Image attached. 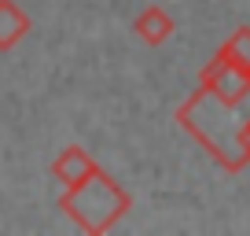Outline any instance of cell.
Here are the masks:
<instances>
[{"label": "cell", "instance_id": "obj_1", "mask_svg": "<svg viewBox=\"0 0 250 236\" xmlns=\"http://www.w3.org/2000/svg\"><path fill=\"white\" fill-rule=\"evenodd\" d=\"M247 115L243 103H228L213 96L210 89L199 85L177 111V122L206 148V155L217 159L228 173L243 170L250 163V144H247Z\"/></svg>", "mask_w": 250, "mask_h": 236}, {"label": "cell", "instance_id": "obj_2", "mask_svg": "<svg viewBox=\"0 0 250 236\" xmlns=\"http://www.w3.org/2000/svg\"><path fill=\"white\" fill-rule=\"evenodd\" d=\"M59 207L74 218V225H78L81 233H110V229L129 214L133 199H129V192H125L107 170L96 166L81 185L62 189Z\"/></svg>", "mask_w": 250, "mask_h": 236}, {"label": "cell", "instance_id": "obj_3", "mask_svg": "<svg viewBox=\"0 0 250 236\" xmlns=\"http://www.w3.org/2000/svg\"><path fill=\"white\" fill-rule=\"evenodd\" d=\"M199 85L210 89L213 96H221V100L228 103H247L250 100V71H243L235 59H228L225 52H213V59L203 67V78H199Z\"/></svg>", "mask_w": 250, "mask_h": 236}, {"label": "cell", "instance_id": "obj_4", "mask_svg": "<svg viewBox=\"0 0 250 236\" xmlns=\"http://www.w3.org/2000/svg\"><path fill=\"white\" fill-rule=\"evenodd\" d=\"M92 170H96V159L88 155L81 144H66V148L55 155V163H52V177L62 185V189H74V185H81Z\"/></svg>", "mask_w": 250, "mask_h": 236}, {"label": "cell", "instance_id": "obj_5", "mask_svg": "<svg viewBox=\"0 0 250 236\" xmlns=\"http://www.w3.org/2000/svg\"><path fill=\"white\" fill-rule=\"evenodd\" d=\"M133 33L144 41V45H151V48L166 45V41L173 37V19H169V11L158 8V4L144 8L140 15H136V23H133Z\"/></svg>", "mask_w": 250, "mask_h": 236}, {"label": "cell", "instance_id": "obj_6", "mask_svg": "<svg viewBox=\"0 0 250 236\" xmlns=\"http://www.w3.org/2000/svg\"><path fill=\"white\" fill-rule=\"evenodd\" d=\"M30 33V15L11 0H0V52H11Z\"/></svg>", "mask_w": 250, "mask_h": 236}, {"label": "cell", "instance_id": "obj_7", "mask_svg": "<svg viewBox=\"0 0 250 236\" xmlns=\"http://www.w3.org/2000/svg\"><path fill=\"white\" fill-rule=\"evenodd\" d=\"M221 52H225L228 59H235L243 71H250V26H239V30L221 45Z\"/></svg>", "mask_w": 250, "mask_h": 236}]
</instances>
